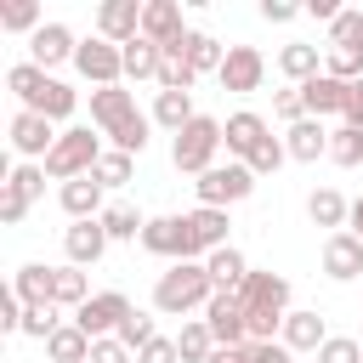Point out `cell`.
<instances>
[{"instance_id": "1", "label": "cell", "mask_w": 363, "mask_h": 363, "mask_svg": "<svg viewBox=\"0 0 363 363\" xmlns=\"http://www.w3.org/2000/svg\"><path fill=\"white\" fill-rule=\"evenodd\" d=\"M238 301H244L250 346L284 335V318H289V278H284V272H250L244 289H238Z\"/></svg>"}, {"instance_id": "2", "label": "cell", "mask_w": 363, "mask_h": 363, "mask_svg": "<svg viewBox=\"0 0 363 363\" xmlns=\"http://www.w3.org/2000/svg\"><path fill=\"white\" fill-rule=\"evenodd\" d=\"M210 295H216V284H210L204 261H176V267L159 272V284H153V312H164V318H187V312H204Z\"/></svg>"}, {"instance_id": "3", "label": "cell", "mask_w": 363, "mask_h": 363, "mask_svg": "<svg viewBox=\"0 0 363 363\" xmlns=\"http://www.w3.org/2000/svg\"><path fill=\"white\" fill-rule=\"evenodd\" d=\"M102 153H108V147H102V136H91V125H68V130L57 136V147L45 153V176H51V182H79V176L96 170Z\"/></svg>"}, {"instance_id": "4", "label": "cell", "mask_w": 363, "mask_h": 363, "mask_svg": "<svg viewBox=\"0 0 363 363\" xmlns=\"http://www.w3.org/2000/svg\"><path fill=\"white\" fill-rule=\"evenodd\" d=\"M216 153H221V119H210V113H199L193 125H182L176 142H170V164H176L182 176L216 170Z\"/></svg>"}, {"instance_id": "5", "label": "cell", "mask_w": 363, "mask_h": 363, "mask_svg": "<svg viewBox=\"0 0 363 363\" xmlns=\"http://www.w3.org/2000/svg\"><path fill=\"white\" fill-rule=\"evenodd\" d=\"M193 193H199V204H210V210L244 204V199L255 193V170H250V164H238V159H227V164L204 170V176L193 182Z\"/></svg>"}, {"instance_id": "6", "label": "cell", "mask_w": 363, "mask_h": 363, "mask_svg": "<svg viewBox=\"0 0 363 363\" xmlns=\"http://www.w3.org/2000/svg\"><path fill=\"white\" fill-rule=\"evenodd\" d=\"M142 250L159 255V261H170V267H176V261H204L199 244H193V233H187V216H147Z\"/></svg>"}, {"instance_id": "7", "label": "cell", "mask_w": 363, "mask_h": 363, "mask_svg": "<svg viewBox=\"0 0 363 363\" xmlns=\"http://www.w3.org/2000/svg\"><path fill=\"white\" fill-rule=\"evenodd\" d=\"M74 68H79V74L102 91V85H119V79H125V51H119V45H108L102 34H91V40H79Z\"/></svg>"}, {"instance_id": "8", "label": "cell", "mask_w": 363, "mask_h": 363, "mask_svg": "<svg viewBox=\"0 0 363 363\" xmlns=\"http://www.w3.org/2000/svg\"><path fill=\"white\" fill-rule=\"evenodd\" d=\"M204 323L216 335V346H250V323H244V301L238 289H216L204 306Z\"/></svg>"}, {"instance_id": "9", "label": "cell", "mask_w": 363, "mask_h": 363, "mask_svg": "<svg viewBox=\"0 0 363 363\" xmlns=\"http://www.w3.org/2000/svg\"><path fill=\"white\" fill-rule=\"evenodd\" d=\"M6 130H11V147H17L28 164H45V153H51V147H57V136H62L51 119H40V113H28V108H17Z\"/></svg>"}, {"instance_id": "10", "label": "cell", "mask_w": 363, "mask_h": 363, "mask_svg": "<svg viewBox=\"0 0 363 363\" xmlns=\"http://www.w3.org/2000/svg\"><path fill=\"white\" fill-rule=\"evenodd\" d=\"M125 312H130V301L119 295V289H102V295H91L79 312H74V323L91 335V340H108V335H119V323H125Z\"/></svg>"}, {"instance_id": "11", "label": "cell", "mask_w": 363, "mask_h": 363, "mask_svg": "<svg viewBox=\"0 0 363 363\" xmlns=\"http://www.w3.org/2000/svg\"><path fill=\"white\" fill-rule=\"evenodd\" d=\"M221 91H238V96H250V91H261V79H267V57L255 51V45H227V62H221Z\"/></svg>"}, {"instance_id": "12", "label": "cell", "mask_w": 363, "mask_h": 363, "mask_svg": "<svg viewBox=\"0 0 363 363\" xmlns=\"http://www.w3.org/2000/svg\"><path fill=\"white\" fill-rule=\"evenodd\" d=\"M267 136H272V130H267V119H261V113H250V108L227 113V125H221V147H227V159H238V164H250V153H255Z\"/></svg>"}, {"instance_id": "13", "label": "cell", "mask_w": 363, "mask_h": 363, "mask_svg": "<svg viewBox=\"0 0 363 363\" xmlns=\"http://www.w3.org/2000/svg\"><path fill=\"white\" fill-rule=\"evenodd\" d=\"M96 34L125 51V45L142 34V6H136V0H108V6H96Z\"/></svg>"}, {"instance_id": "14", "label": "cell", "mask_w": 363, "mask_h": 363, "mask_svg": "<svg viewBox=\"0 0 363 363\" xmlns=\"http://www.w3.org/2000/svg\"><path fill=\"white\" fill-rule=\"evenodd\" d=\"M74 51H79V40H74V28L68 23H45L34 40H28V62L34 68H57V62H74Z\"/></svg>"}, {"instance_id": "15", "label": "cell", "mask_w": 363, "mask_h": 363, "mask_svg": "<svg viewBox=\"0 0 363 363\" xmlns=\"http://www.w3.org/2000/svg\"><path fill=\"white\" fill-rule=\"evenodd\" d=\"M323 272H329L335 284L363 278V238H357V233H329V238H323Z\"/></svg>"}, {"instance_id": "16", "label": "cell", "mask_w": 363, "mask_h": 363, "mask_svg": "<svg viewBox=\"0 0 363 363\" xmlns=\"http://www.w3.org/2000/svg\"><path fill=\"white\" fill-rule=\"evenodd\" d=\"M108 233H102V216L96 221H74L68 233H62V250H68V267H96L102 255H108Z\"/></svg>"}, {"instance_id": "17", "label": "cell", "mask_w": 363, "mask_h": 363, "mask_svg": "<svg viewBox=\"0 0 363 363\" xmlns=\"http://www.w3.org/2000/svg\"><path fill=\"white\" fill-rule=\"evenodd\" d=\"M11 295H17L23 306H57V267H45V261L17 267V272H11Z\"/></svg>"}, {"instance_id": "18", "label": "cell", "mask_w": 363, "mask_h": 363, "mask_svg": "<svg viewBox=\"0 0 363 363\" xmlns=\"http://www.w3.org/2000/svg\"><path fill=\"white\" fill-rule=\"evenodd\" d=\"M125 119H136V96L125 91V85H102V91H91V125L108 136V130H119Z\"/></svg>"}, {"instance_id": "19", "label": "cell", "mask_w": 363, "mask_h": 363, "mask_svg": "<svg viewBox=\"0 0 363 363\" xmlns=\"http://www.w3.org/2000/svg\"><path fill=\"white\" fill-rule=\"evenodd\" d=\"M182 34H187V28H182V6H176V0H147V6H142V40H153V45L164 51V45H176Z\"/></svg>"}, {"instance_id": "20", "label": "cell", "mask_w": 363, "mask_h": 363, "mask_svg": "<svg viewBox=\"0 0 363 363\" xmlns=\"http://www.w3.org/2000/svg\"><path fill=\"white\" fill-rule=\"evenodd\" d=\"M57 199H62V210H68V221H96V216L108 210V204H102V199H108V187H102L96 176H79V182H62V193H57Z\"/></svg>"}, {"instance_id": "21", "label": "cell", "mask_w": 363, "mask_h": 363, "mask_svg": "<svg viewBox=\"0 0 363 363\" xmlns=\"http://www.w3.org/2000/svg\"><path fill=\"white\" fill-rule=\"evenodd\" d=\"M284 147H289V159H301V164H312V159H329V125L306 113L301 125H289V130H284Z\"/></svg>"}, {"instance_id": "22", "label": "cell", "mask_w": 363, "mask_h": 363, "mask_svg": "<svg viewBox=\"0 0 363 363\" xmlns=\"http://www.w3.org/2000/svg\"><path fill=\"white\" fill-rule=\"evenodd\" d=\"M278 74H284L289 85H306V79H318V74H323V45L289 40V45L278 51Z\"/></svg>"}, {"instance_id": "23", "label": "cell", "mask_w": 363, "mask_h": 363, "mask_svg": "<svg viewBox=\"0 0 363 363\" xmlns=\"http://www.w3.org/2000/svg\"><path fill=\"white\" fill-rule=\"evenodd\" d=\"M227 210H210V204H199V210H187V233H193V244H199V255H216V250H227Z\"/></svg>"}, {"instance_id": "24", "label": "cell", "mask_w": 363, "mask_h": 363, "mask_svg": "<svg viewBox=\"0 0 363 363\" xmlns=\"http://www.w3.org/2000/svg\"><path fill=\"white\" fill-rule=\"evenodd\" d=\"M278 340H284L289 352H318V346L329 340V323H323V312H306V306H301V312L284 318V335H278Z\"/></svg>"}, {"instance_id": "25", "label": "cell", "mask_w": 363, "mask_h": 363, "mask_svg": "<svg viewBox=\"0 0 363 363\" xmlns=\"http://www.w3.org/2000/svg\"><path fill=\"white\" fill-rule=\"evenodd\" d=\"M346 91H352V85H340V79H329V74H318V79H306V85H301V96H306V113H312V119L346 113Z\"/></svg>"}, {"instance_id": "26", "label": "cell", "mask_w": 363, "mask_h": 363, "mask_svg": "<svg viewBox=\"0 0 363 363\" xmlns=\"http://www.w3.org/2000/svg\"><path fill=\"white\" fill-rule=\"evenodd\" d=\"M74 108H79V96H74L62 79H51V74H45V85H40L34 102H28V113H40V119H51V125H62Z\"/></svg>"}, {"instance_id": "27", "label": "cell", "mask_w": 363, "mask_h": 363, "mask_svg": "<svg viewBox=\"0 0 363 363\" xmlns=\"http://www.w3.org/2000/svg\"><path fill=\"white\" fill-rule=\"evenodd\" d=\"M182 57H187V68H193V74H221V62H227V45H221V40H210V34H199V28H187V40H182Z\"/></svg>"}, {"instance_id": "28", "label": "cell", "mask_w": 363, "mask_h": 363, "mask_svg": "<svg viewBox=\"0 0 363 363\" xmlns=\"http://www.w3.org/2000/svg\"><path fill=\"white\" fill-rule=\"evenodd\" d=\"M306 216H312V227H329V233H346V221H352V204L335 193V187H318L312 199H306Z\"/></svg>"}, {"instance_id": "29", "label": "cell", "mask_w": 363, "mask_h": 363, "mask_svg": "<svg viewBox=\"0 0 363 363\" xmlns=\"http://www.w3.org/2000/svg\"><path fill=\"white\" fill-rule=\"evenodd\" d=\"M45 357H51V363H91V335L68 318V323L45 340Z\"/></svg>"}, {"instance_id": "30", "label": "cell", "mask_w": 363, "mask_h": 363, "mask_svg": "<svg viewBox=\"0 0 363 363\" xmlns=\"http://www.w3.org/2000/svg\"><path fill=\"white\" fill-rule=\"evenodd\" d=\"M199 119V108H193V91H159V102H153V125H164L170 136L182 130V125H193Z\"/></svg>"}, {"instance_id": "31", "label": "cell", "mask_w": 363, "mask_h": 363, "mask_svg": "<svg viewBox=\"0 0 363 363\" xmlns=\"http://www.w3.org/2000/svg\"><path fill=\"white\" fill-rule=\"evenodd\" d=\"M142 227H147V216H142L136 204H108V210H102V233H108L113 244H142Z\"/></svg>"}, {"instance_id": "32", "label": "cell", "mask_w": 363, "mask_h": 363, "mask_svg": "<svg viewBox=\"0 0 363 363\" xmlns=\"http://www.w3.org/2000/svg\"><path fill=\"white\" fill-rule=\"evenodd\" d=\"M204 272H210V284L216 289H244V278H250V261L227 244V250H216V255H204Z\"/></svg>"}, {"instance_id": "33", "label": "cell", "mask_w": 363, "mask_h": 363, "mask_svg": "<svg viewBox=\"0 0 363 363\" xmlns=\"http://www.w3.org/2000/svg\"><path fill=\"white\" fill-rule=\"evenodd\" d=\"M176 352H182V363H210V352H216L210 323H204V318H187L182 335H176Z\"/></svg>"}, {"instance_id": "34", "label": "cell", "mask_w": 363, "mask_h": 363, "mask_svg": "<svg viewBox=\"0 0 363 363\" xmlns=\"http://www.w3.org/2000/svg\"><path fill=\"white\" fill-rule=\"evenodd\" d=\"M323 74L340 85H357L363 79V45H323Z\"/></svg>"}, {"instance_id": "35", "label": "cell", "mask_w": 363, "mask_h": 363, "mask_svg": "<svg viewBox=\"0 0 363 363\" xmlns=\"http://www.w3.org/2000/svg\"><path fill=\"white\" fill-rule=\"evenodd\" d=\"M159 62H164V51L153 45V40H130L125 45V79H159Z\"/></svg>"}, {"instance_id": "36", "label": "cell", "mask_w": 363, "mask_h": 363, "mask_svg": "<svg viewBox=\"0 0 363 363\" xmlns=\"http://www.w3.org/2000/svg\"><path fill=\"white\" fill-rule=\"evenodd\" d=\"M187 40V34H182ZM182 40L176 45H164V62H159V91H193V68H187V57H182Z\"/></svg>"}, {"instance_id": "37", "label": "cell", "mask_w": 363, "mask_h": 363, "mask_svg": "<svg viewBox=\"0 0 363 363\" xmlns=\"http://www.w3.org/2000/svg\"><path fill=\"white\" fill-rule=\"evenodd\" d=\"M113 340H119L125 352H142V346H153V340H159V329H153V312H142V306H130Z\"/></svg>"}, {"instance_id": "38", "label": "cell", "mask_w": 363, "mask_h": 363, "mask_svg": "<svg viewBox=\"0 0 363 363\" xmlns=\"http://www.w3.org/2000/svg\"><path fill=\"white\" fill-rule=\"evenodd\" d=\"M0 28H6V34H28V40H34V34L45 28V17H40V6H34V0H11V6H0Z\"/></svg>"}, {"instance_id": "39", "label": "cell", "mask_w": 363, "mask_h": 363, "mask_svg": "<svg viewBox=\"0 0 363 363\" xmlns=\"http://www.w3.org/2000/svg\"><path fill=\"white\" fill-rule=\"evenodd\" d=\"M91 301V284H85V267H57V306L79 312Z\"/></svg>"}, {"instance_id": "40", "label": "cell", "mask_w": 363, "mask_h": 363, "mask_svg": "<svg viewBox=\"0 0 363 363\" xmlns=\"http://www.w3.org/2000/svg\"><path fill=\"white\" fill-rule=\"evenodd\" d=\"M329 159H335L340 170L363 164V130H352V125H335V130H329Z\"/></svg>"}, {"instance_id": "41", "label": "cell", "mask_w": 363, "mask_h": 363, "mask_svg": "<svg viewBox=\"0 0 363 363\" xmlns=\"http://www.w3.org/2000/svg\"><path fill=\"white\" fill-rule=\"evenodd\" d=\"M91 176H96L102 187H125V182L136 176V159H130V153H119V147H108V153L96 159V170H91Z\"/></svg>"}, {"instance_id": "42", "label": "cell", "mask_w": 363, "mask_h": 363, "mask_svg": "<svg viewBox=\"0 0 363 363\" xmlns=\"http://www.w3.org/2000/svg\"><path fill=\"white\" fill-rule=\"evenodd\" d=\"M147 130H153V119H147V113H136V119H125L119 130H108V142H113L119 153H130V159H136V153L147 147Z\"/></svg>"}, {"instance_id": "43", "label": "cell", "mask_w": 363, "mask_h": 363, "mask_svg": "<svg viewBox=\"0 0 363 363\" xmlns=\"http://www.w3.org/2000/svg\"><path fill=\"white\" fill-rule=\"evenodd\" d=\"M6 85H11V96L28 108V102H34V91L45 85V68H34V62H17V68H6Z\"/></svg>"}, {"instance_id": "44", "label": "cell", "mask_w": 363, "mask_h": 363, "mask_svg": "<svg viewBox=\"0 0 363 363\" xmlns=\"http://www.w3.org/2000/svg\"><path fill=\"white\" fill-rule=\"evenodd\" d=\"M57 312H62V306H23V335H28V340H51V335L62 329Z\"/></svg>"}, {"instance_id": "45", "label": "cell", "mask_w": 363, "mask_h": 363, "mask_svg": "<svg viewBox=\"0 0 363 363\" xmlns=\"http://www.w3.org/2000/svg\"><path fill=\"white\" fill-rule=\"evenodd\" d=\"M284 159H289L284 136H267V142L250 153V170H255V182H261V176H278V164H284Z\"/></svg>"}, {"instance_id": "46", "label": "cell", "mask_w": 363, "mask_h": 363, "mask_svg": "<svg viewBox=\"0 0 363 363\" xmlns=\"http://www.w3.org/2000/svg\"><path fill=\"white\" fill-rule=\"evenodd\" d=\"M6 182H11V187L28 199V204H34V199H45V164H28V159H23V164H17Z\"/></svg>"}, {"instance_id": "47", "label": "cell", "mask_w": 363, "mask_h": 363, "mask_svg": "<svg viewBox=\"0 0 363 363\" xmlns=\"http://www.w3.org/2000/svg\"><path fill=\"white\" fill-rule=\"evenodd\" d=\"M329 45H363V11L340 6V17L329 23Z\"/></svg>"}, {"instance_id": "48", "label": "cell", "mask_w": 363, "mask_h": 363, "mask_svg": "<svg viewBox=\"0 0 363 363\" xmlns=\"http://www.w3.org/2000/svg\"><path fill=\"white\" fill-rule=\"evenodd\" d=\"M318 363H363V346H357L352 335H329V340L318 346Z\"/></svg>"}, {"instance_id": "49", "label": "cell", "mask_w": 363, "mask_h": 363, "mask_svg": "<svg viewBox=\"0 0 363 363\" xmlns=\"http://www.w3.org/2000/svg\"><path fill=\"white\" fill-rule=\"evenodd\" d=\"M272 113H278L284 125H301V119H306V96H301V85L278 91V96H272Z\"/></svg>"}, {"instance_id": "50", "label": "cell", "mask_w": 363, "mask_h": 363, "mask_svg": "<svg viewBox=\"0 0 363 363\" xmlns=\"http://www.w3.org/2000/svg\"><path fill=\"white\" fill-rule=\"evenodd\" d=\"M23 216H28V199H23L11 182H0V221H6V227H23Z\"/></svg>"}, {"instance_id": "51", "label": "cell", "mask_w": 363, "mask_h": 363, "mask_svg": "<svg viewBox=\"0 0 363 363\" xmlns=\"http://www.w3.org/2000/svg\"><path fill=\"white\" fill-rule=\"evenodd\" d=\"M0 329H6V335H23V301L11 295V284L0 289Z\"/></svg>"}, {"instance_id": "52", "label": "cell", "mask_w": 363, "mask_h": 363, "mask_svg": "<svg viewBox=\"0 0 363 363\" xmlns=\"http://www.w3.org/2000/svg\"><path fill=\"white\" fill-rule=\"evenodd\" d=\"M91 363H136V352H125V346L108 335V340H91Z\"/></svg>"}, {"instance_id": "53", "label": "cell", "mask_w": 363, "mask_h": 363, "mask_svg": "<svg viewBox=\"0 0 363 363\" xmlns=\"http://www.w3.org/2000/svg\"><path fill=\"white\" fill-rule=\"evenodd\" d=\"M250 363H295V352L284 340H255L250 346Z\"/></svg>"}, {"instance_id": "54", "label": "cell", "mask_w": 363, "mask_h": 363, "mask_svg": "<svg viewBox=\"0 0 363 363\" xmlns=\"http://www.w3.org/2000/svg\"><path fill=\"white\" fill-rule=\"evenodd\" d=\"M136 363H182V352H176V340H164V335H159L153 346H142V352H136Z\"/></svg>"}, {"instance_id": "55", "label": "cell", "mask_w": 363, "mask_h": 363, "mask_svg": "<svg viewBox=\"0 0 363 363\" xmlns=\"http://www.w3.org/2000/svg\"><path fill=\"white\" fill-rule=\"evenodd\" d=\"M306 6H289V0H261V23H295Z\"/></svg>"}, {"instance_id": "56", "label": "cell", "mask_w": 363, "mask_h": 363, "mask_svg": "<svg viewBox=\"0 0 363 363\" xmlns=\"http://www.w3.org/2000/svg\"><path fill=\"white\" fill-rule=\"evenodd\" d=\"M340 125H352V130H363V79L346 91V113H340Z\"/></svg>"}, {"instance_id": "57", "label": "cell", "mask_w": 363, "mask_h": 363, "mask_svg": "<svg viewBox=\"0 0 363 363\" xmlns=\"http://www.w3.org/2000/svg\"><path fill=\"white\" fill-rule=\"evenodd\" d=\"M306 17H318V23H335V17H340V6H335V0H306Z\"/></svg>"}, {"instance_id": "58", "label": "cell", "mask_w": 363, "mask_h": 363, "mask_svg": "<svg viewBox=\"0 0 363 363\" xmlns=\"http://www.w3.org/2000/svg\"><path fill=\"white\" fill-rule=\"evenodd\" d=\"M210 363H250V346H216Z\"/></svg>"}, {"instance_id": "59", "label": "cell", "mask_w": 363, "mask_h": 363, "mask_svg": "<svg viewBox=\"0 0 363 363\" xmlns=\"http://www.w3.org/2000/svg\"><path fill=\"white\" fill-rule=\"evenodd\" d=\"M346 233H357V238H363V199H352V221H346Z\"/></svg>"}]
</instances>
